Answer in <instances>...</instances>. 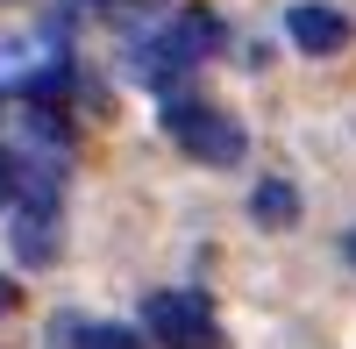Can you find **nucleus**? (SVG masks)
I'll return each instance as SVG.
<instances>
[{
    "mask_svg": "<svg viewBox=\"0 0 356 349\" xmlns=\"http://www.w3.org/2000/svg\"><path fill=\"white\" fill-rule=\"evenodd\" d=\"M164 129L178 150H193L200 164H243V129L228 122V114L200 107V100H171L164 107Z\"/></svg>",
    "mask_w": 356,
    "mask_h": 349,
    "instance_id": "obj_1",
    "label": "nucleus"
},
{
    "mask_svg": "<svg viewBox=\"0 0 356 349\" xmlns=\"http://www.w3.org/2000/svg\"><path fill=\"white\" fill-rule=\"evenodd\" d=\"M143 321H150V335L164 349H221V328L200 307V293H150L143 300Z\"/></svg>",
    "mask_w": 356,
    "mask_h": 349,
    "instance_id": "obj_2",
    "label": "nucleus"
},
{
    "mask_svg": "<svg viewBox=\"0 0 356 349\" xmlns=\"http://www.w3.org/2000/svg\"><path fill=\"white\" fill-rule=\"evenodd\" d=\"M285 36L300 43L307 57H335V50H349V15H335V8H321V0H300V8L285 15Z\"/></svg>",
    "mask_w": 356,
    "mask_h": 349,
    "instance_id": "obj_3",
    "label": "nucleus"
},
{
    "mask_svg": "<svg viewBox=\"0 0 356 349\" xmlns=\"http://www.w3.org/2000/svg\"><path fill=\"white\" fill-rule=\"evenodd\" d=\"M164 43H171L178 65H200V57L221 43V22H214V15H178V22L164 29Z\"/></svg>",
    "mask_w": 356,
    "mask_h": 349,
    "instance_id": "obj_4",
    "label": "nucleus"
},
{
    "mask_svg": "<svg viewBox=\"0 0 356 349\" xmlns=\"http://www.w3.org/2000/svg\"><path fill=\"white\" fill-rule=\"evenodd\" d=\"M250 221L257 228H292V221H300V193H292L285 179H264L250 193Z\"/></svg>",
    "mask_w": 356,
    "mask_h": 349,
    "instance_id": "obj_5",
    "label": "nucleus"
},
{
    "mask_svg": "<svg viewBox=\"0 0 356 349\" xmlns=\"http://www.w3.org/2000/svg\"><path fill=\"white\" fill-rule=\"evenodd\" d=\"M72 65H65V57H50V65H36V72H29V86H22V93L29 100H36V107H65L72 100Z\"/></svg>",
    "mask_w": 356,
    "mask_h": 349,
    "instance_id": "obj_6",
    "label": "nucleus"
},
{
    "mask_svg": "<svg viewBox=\"0 0 356 349\" xmlns=\"http://www.w3.org/2000/svg\"><path fill=\"white\" fill-rule=\"evenodd\" d=\"M79 349H143V335H136V328H86Z\"/></svg>",
    "mask_w": 356,
    "mask_h": 349,
    "instance_id": "obj_7",
    "label": "nucleus"
},
{
    "mask_svg": "<svg viewBox=\"0 0 356 349\" xmlns=\"http://www.w3.org/2000/svg\"><path fill=\"white\" fill-rule=\"evenodd\" d=\"M15 186H22V171H15V157H8V150H0V207L15 200Z\"/></svg>",
    "mask_w": 356,
    "mask_h": 349,
    "instance_id": "obj_8",
    "label": "nucleus"
},
{
    "mask_svg": "<svg viewBox=\"0 0 356 349\" xmlns=\"http://www.w3.org/2000/svg\"><path fill=\"white\" fill-rule=\"evenodd\" d=\"M0 314H15V285L8 278H0Z\"/></svg>",
    "mask_w": 356,
    "mask_h": 349,
    "instance_id": "obj_9",
    "label": "nucleus"
},
{
    "mask_svg": "<svg viewBox=\"0 0 356 349\" xmlns=\"http://www.w3.org/2000/svg\"><path fill=\"white\" fill-rule=\"evenodd\" d=\"M349 264H356V228H349Z\"/></svg>",
    "mask_w": 356,
    "mask_h": 349,
    "instance_id": "obj_10",
    "label": "nucleus"
},
{
    "mask_svg": "<svg viewBox=\"0 0 356 349\" xmlns=\"http://www.w3.org/2000/svg\"><path fill=\"white\" fill-rule=\"evenodd\" d=\"M100 8H114V0H100Z\"/></svg>",
    "mask_w": 356,
    "mask_h": 349,
    "instance_id": "obj_11",
    "label": "nucleus"
}]
</instances>
